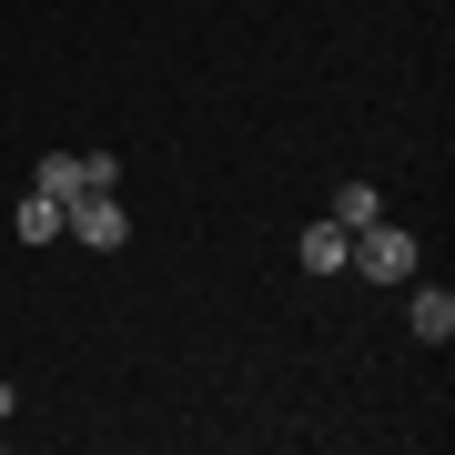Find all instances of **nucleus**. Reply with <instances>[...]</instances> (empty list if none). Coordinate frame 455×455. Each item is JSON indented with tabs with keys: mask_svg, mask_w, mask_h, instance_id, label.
<instances>
[{
	"mask_svg": "<svg viewBox=\"0 0 455 455\" xmlns=\"http://www.w3.org/2000/svg\"><path fill=\"white\" fill-rule=\"evenodd\" d=\"M31 193H51V203L71 212V203L92 193V172H82V152H41V163H31Z\"/></svg>",
	"mask_w": 455,
	"mask_h": 455,
	"instance_id": "nucleus-3",
	"label": "nucleus"
},
{
	"mask_svg": "<svg viewBox=\"0 0 455 455\" xmlns=\"http://www.w3.org/2000/svg\"><path fill=\"white\" fill-rule=\"evenodd\" d=\"M415 334H425V344H445V334H455V293H445V283H425V293H415Z\"/></svg>",
	"mask_w": 455,
	"mask_h": 455,
	"instance_id": "nucleus-5",
	"label": "nucleus"
},
{
	"mask_svg": "<svg viewBox=\"0 0 455 455\" xmlns=\"http://www.w3.org/2000/svg\"><path fill=\"white\" fill-rule=\"evenodd\" d=\"M61 223H71V212L51 203V193H31V203H20V243H61Z\"/></svg>",
	"mask_w": 455,
	"mask_h": 455,
	"instance_id": "nucleus-6",
	"label": "nucleus"
},
{
	"mask_svg": "<svg viewBox=\"0 0 455 455\" xmlns=\"http://www.w3.org/2000/svg\"><path fill=\"white\" fill-rule=\"evenodd\" d=\"M374 212H385V193H374V182H344V193H334V223H344V233H364Z\"/></svg>",
	"mask_w": 455,
	"mask_h": 455,
	"instance_id": "nucleus-7",
	"label": "nucleus"
},
{
	"mask_svg": "<svg viewBox=\"0 0 455 455\" xmlns=\"http://www.w3.org/2000/svg\"><path fill=\"white\" fill-rule=\"evenodd\" d=\"M0 425H11V385H0Z\"/></svg>",
	"mask_w": 455,
	"mask_h": 455,
	"instance_id": "nucleus-8",
	"label": "nucleus"
},
{
	"mask_svg": "<svg viewBox=\"0 0 455 455\" xmlns=\"http://www.w3.org/2000/svg\"><path fill=\"white\" fill-rule=\"evenodd\" d=\"M344 243H355V233H344L334 212H324V223H304V243H293V263H304V274H344Z\"/></svg>",
	"mask_w": 455,
	"mask_h": 455,
	"instance_id": "nucleus-4",
	"label": "nucleus"
},
{
	"mask_svg": "<svg viewBox=\"0 0 455 455\" xmlns=\"http://www.w3.org/2000/svg\"><path fill=\"white\" fill-rule=\"evenodd\" d=\"M344 274H364V283H415V233L374 212L355 243H344Z\"/></svg>",
	"mask_w": 455,
	"mask_h": 455,
	"instance_id": "nucleus-1",
	"label": "nucleus"
},
{
	"mask_svg": "<svg viewBox=\"0 0 455 455\" xmlns=\"http://www.w3.org/2000/svg\"><path fill=\"white\" fill-rule=\"evenodd\" d=\"M61 233H71V243H92V253H122V243H132V223H122V203H112V193H82Z\"/></svg>",
	"mask_w": 455,
	"mask_h": 455,
	"instance_id": "nucleus-2",
	"label": "nucleus"
}]
</instances>
